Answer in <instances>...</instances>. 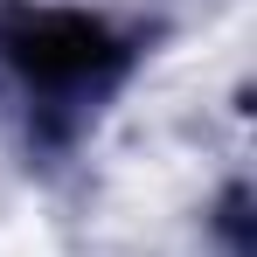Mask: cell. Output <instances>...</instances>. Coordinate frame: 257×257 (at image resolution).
Instances as JSON below:
<instances>
[{
    "label": "cell",
    "instance_id": "1",
    "mask_svg": "<svg viewBox=\"0 0 257 257\" xmlns=\"http://www.w3.org/2000/svg\"><path fill=\"white\" fill-rule=\"evenodd\" d=\"M7 49L28 70V84H42V90H77L104 63V35L90 28L84 14H28L7 35Z\"/></svg>",
    "mask_w": 257,
    "mask_h": 257
}]
</instances>
